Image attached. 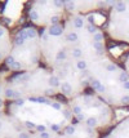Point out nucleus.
<instances>
[{
	"label": "nucleus",
	"instance_id": "f257e3e1",
	"mask_svg": "<svg viewBox=\"0 0 129 138\" xmlns=\"http://www.w3.org/2000/svg\"><path fill=\"white\" fill-rule=\"evenodd\" d=\"M26 39H28V36H27V30L26 28H23V30H21V31L17 34V36H16V45H23V43H25V40Z\"/></svg>",
	"mask_w": 129,
	"mask_h": 138
},
{
	"label": "nucleus",
	"instance_id": "f03ea898",
	"mask_svg": "<svg viewBox=\"0 0 129 138\" xmlns=\"http://www.w3.org/2000/svg\"><path fill=\"white\" fill-rule=\"evenodd\" d=\"M62 34H63V28H62V26H59V25L50 26V28L48 30V35H50V36H61Z\"/></svg>",
	"mask_w": 129,
	"mask_h": 138
},
{
	"label": "nucleus",
	"instance_id": "7ed1b4c3",
	"mask_svg": "<svg viewBox=\"0 0 129 138\" xmlns=\"http://www.w3.org/2000/svg\"><path fill=\"white\" fill-rule=\"evenodd\" d=\"M61 90H62V93L63 94H66V96H70L71 94V90H72V87H71V84L70 83H67V81H65V83H62L61 84Z\"/></svg>",
	"mask_w": 129,
	"mask_h": 138
},
{
	"label": "nucleus",
	"instance_id": "20e7f679",
	"mask_svg": "<svg viewBox=\"0 0 129 138\" xmlns=\"http://www.w3.org/2000/svg\"><path fill=\"white\" fill-rule=\"evenodd\" d=\"M5 96L8 98H14V99H18L21 97L19 92L18 90H13V89H6L5 90Z\"/></svg>",
	"mask_w": 129,
	"mask_h": 138
},
{
	"label": "nucleus",
	"instance_id": "39448f33",
	"mask_svg": "<svg viewBox=\"0 0 129 138\" xmlns=\"http://www.w3.org/2000/svg\"><path fill=\"white\" fill-rule=\"evenodd\" d=\"M85 124H87V127L88 128H96L97 127V124H98V119L97 118H94V116H90V118H88L87 119V121H85Z\"/></svg>",
	"mask_w": 129,
	"mask_h": 138
},
{
	"label": "nucleus",
	"instance_id": "423d86ee",
	"mask_svg": "<svg viewBox=\"0 0 129 138\" xmlns=\"http://www.w3.org/2000/svg\"><path fill=\"white\" fill-rule=\"evenodd\" d=\"M49 85L52 88H56V87H61V83H59V78L58 76H50V79L48 80Z\"/></svg>",
	"mask_w": 129,
	"mask_h": 138
},
{
	"label": "nucleus",
	"instance_id": "0eeeda50",
	"mask_svg": "<svg viewBox=\"0 0 129 138\" xmlns=\"http://www.w3.org/2000/svg\"><path fill=\"white\" fill-rule=\"evenodd\" d=\"M72 25L75 28H83V26H84V19L81 17H75L72 21Z\"/></svg>",
	"mask_w": 129,
	"mask_h": 138
},
{
	"label": "nucleus",
	"instance_id": "6e6552de",
	"mask_svg": "<svg viewBox=\"0 0 129 138\" xmlns=\"http://www.w3.org/2000/svg\"><path fill=\"white\" fill-rule=\"evenodd\" d=\"M114 5H115V10H116V12H119V13H124V12L127 10L125 4H124L123 1H116Z\"/></svg>",
	"mask_w": 129,
	"mask_h": 138
},
{
	"label": "nucleus",
	"instance_id": "1a4fd4ad",
	"mask_svg": "<svg viewBox=\"0 0 129 138\" xmlns=\"http://www.w3.org/2000/svg\"><path fill=\"white\" fill-rule=\"evenodd\" d=\"M66 39H67V41H70V43H76L78 39H79V35L76 32H70L69 35L66 36Z\"/></svg>",
	"mask_w": 129,
	"mask_h": 138
},
{
	"label": "nucleus",
	"instance_id": "9d476101",
	"mask_svg": "<svg viewBox=\"0 0 129 138\" xmlns=\"http://www.w3.org/2000/svg\"><path fill=\"white\" fill-rule=\"evenodd\" d=\"M119 81H120L121 84H124V83L129 81V74L125 72V71H121L120 75H119Z\"/></svg>",
	"mask_w": 129,
	"mask_h": 138
},
{
	"label": "nucleus",
	"instance_id": "9b49d317",
	"mask_svg": "<svg viewBox=\"0 0 129 138\" xmlns=\"http://www.w3.org/2000/svg\"><path fill=\"white\" fill-rule=\"evenodd\" d=\"M89 84H90V87H92L94 90H98V89H100V87L102 85L101 81H100V80H97V79H90Z\"/></svg>",
	"mask_w": 129,
	"mask_h": 138
},
{
	"label": "nucleus",
	"instance_id": "f8f14e48",
	"mask_svg": "<svg viewBox=\"0 0 129 138\" xmlns=\"http://www.w3.org/2000/svg\"><path fill=\"white\" fill-rule=\"evenodd\" d=\"M26 30H27V36H28V39H36V37H37V32L35 31V28L28 27V28H26Z\"/></svg>",
	"mask_w": 129,
	"mask_h": 138
},
{
	"label": "nucleus",
	"instance_id": "ddd939ff",
	"mask_svg": "<svg viewBox=\"0 0 129 138\" xmlns=\"http://www.w3.org/2000/svg\"><path fill=\"white\" fill-rule=\"evenodd\" d=\"M49 129H50V132H53V133H59L61 132V125L56 124V123H50V124H49Z\"/></svg>",
	"mask_w": 129,
	"mask_h": 138
},
{
	"label": "nucleus",
	"instance_id": "4468645a",
	"mask_svg": "<svg viewBox=\"0 0 129 138\" xmlns=\"http://www.w3.org/2000/svg\"><path fill=\"white\" fill-rule=\"evenodd\" d=\"M76 67H78V70L84 71V70H87V62H85L84 59H79L78 62H76Z\"/></svg>",
	"mask_w": 129,
	"mask_h": 138
},
{
	"label": "nucleus",
	"instance_id": "2eb2a0df",
	"mask_svg": "<svg viewBox=\"0 0 129 138\" xmlns=\"http://www.w3.org/2000/svg\"><path fill=\"white\" fill-rule=\"evenodd\" d=\"M71 54L74 58H81L83 57V50L80 48H74L72 52H71Z\"/></svg>",
	"mask_w": 129,
	"mask_h": 138
},
{
	"label": "nucleus",
	"instance_id": "dca6fc26",
	"mask_svg": "<svg viewBox=\"0 0 129 138\" xmlns=\"http://www.w3.org/2000/svg\"><path fill=\"white\" fill-rule=\"evenodd\" d=\"M103 40V34L102 32H97L93 35V43H102Z\"/></svg>",
	"mask_w": 129,
	"mask_h": 138
},
{
	"label": "nucleus",
	"instance_id": "f3484780",
	"mask_svg": "<svg viewBox=\"0 0 129 138\" xmlns=\"http://www.w3.org/2000/svg\"><path fill=\"white\" fill-rule=\"evenodd\" d=\"M93 48L97 50V53H98V54H102V53H103V44L102 43H93Z\"/></svg>",
	"mask_w": 129,
	"mask_h": 138
},
{
	"label": "nucleus",
	"instance_id": "a211bd4d",
	"mask_svg": "<svg viewBox=\"0 0 129 138\" xmlns=\"http://www.w3.org/2000/svg\"><path fill=\"white\" fill-rule=\"evenodd\" d=\"M56 59L57 61H65L66 59V52L65 50H58L56 54Z\"/></svg>",
	"mask_w": 129,
	"mask_h": 138
},
{
	"label": "nucleus",
	"instance_id": "6ab92c4d",
	"mask_svg": "<svg viewBox=\"0 0 129 138\" xmlns=\"http://www.w3.org/2000/svg\"><path fill=\"white\" fill-rule=\"evenodd\" d=\"M74 115H76V116H78V115L79 114H81L83 112V109H81V106H79V105H75V106H72V111H71Z\"/></svg>",
	"mask_w": 129,
	"mask_h": 138
},
{
	"label": "nucleus",
	"instance_id": "aec40b11",
	"mask_svg": "<svg viewBox=\"0 0 129 138\" xmlns=\"http://www.w3.org/2000/svg\"><path fill=\"white\" fill-rule=\"evenodd\" d=\"M106 70L110 71V72H115V71L118 70V66H116L115 63H109L107 66H106Z\"/></svg>",
	"mask_w": 129,
	"mask_h": 138
},
{
	"label": "nucleus",
	"instance_id": "412c9836",
	"mask_svg": "<svg viewBox=\"0 0 129 138\" xmlns=\"http://www.w3.org/2000/svg\"><path fill=\"white\" fill-rule=\"evenodd\" d=\"M14 62H16V59H14V57H12V56H9L8 58L5 59V63H6V66H9V67H12V66L14 65Z\"/></svg>",
	"mask_w": 129,
	"mask_h": 138
},
{
	"label": "nucleus",
	"instance_id": "4be33fe9",
	"mask_svg": "<svg viewBox=\"0 0 129 138\" xmlns=\"http://www.w3.org/2000/svg\"><path fill=\"white\" fill-rule=\"evenodd\" d=\"M36 130L39 133H44V132H48V129H47V127L45 125H43V124H37L36 125Z\"/></svg>",
	"mask_w": 129,
	"mask_h": 138
},
{
	"label": "nucleus",
	"instance_id": "5701e85b",
	"mask_svg": "<svg viewBox=\"0 0 129 138\" xmlns=\"http://www.w3.org/2000/svg\"><path fill=\"white\" fill-rule=\"evenodd\" d=\"M30 18H31L32 21H36L37 18H39V13H37L36 10H30Z\"/></svg>",
	"mask_w": 129,
	"mask_h": 138
},
{
	"label": "nucleus",
	"instance_id": "b1692460",
	"mask_svg": "<svg viewBox=\"0 0 129 138\" xmlns=\"http://www.w3.org/2000/svg\"><path fill=\"white\" fill-rule=\"evenodd\" d=\"M36 125L37 124H35V123H32V121H25V127L27 129H36Z\"/></svg>",
	"mask_w": 129,
	"mask_h": 138
},
{
	"label": "nucleus",
	"instance_id": "393cba45",
	"mask_svg": "<svg viewBox=\"0 0 129 138\" xmlns=\"http://www.w3.org/2000/svg\"><path fill=\"white\" fill-rule=\"evenodd\" d=\"M58 22H59V17H58V16H53V17L50 18V23H52V26H57V25H58Z\"/></svg>",
	"mask_w": 129,
	"mask_h": 138
},
{
	"label": "nucleus",
	"instance_id": "a878e982",
	"mask_svg": "<svg viewBox=\"0 0 129 138\" xmlns=\"http://www.w3.org/2000/svg\"><path fill=\"white\" fill-rule=\"evenodd\" d=\"M50 107H52V109H54V110H57V111H61V110H62V106H61L58 102H52Z\"/></svg>",
	"mask_w": 129,
	"mask_h": 138
},
{
	"label": "nucleus",
	"instance_id": "bb28decb",
	"mask_svg": "<svg viewBox=\"0 0 129 138\" xmlns=\"http://www.w3.org/2000/svg\"><path fill=\"white\" fill-rule=\"evenodd\" d=\"M88 32H90V34L94 35V34H97L98 31H97V28H96L93 25H89V26H88Z\"/></svg>",
	"mask_w": 129,
	"mask_h": 138
},
{
	"label": "nucleus",
	"instance_id": "cd10ccee",
	"mask_svg": "<svg viewBox=\"0 0 129 138\" xmlns=\"http://www.w3.org/2000/svg\"><path fill=\"white\" fill-rule=\"evenodd\" d=\"M14 105H16V106H23V105H25V99L18 98V99H16V101H14Z\"/></svg>",
	"mask_w": 129,
	"mask_h": 138
},
{
	"label": "nucleus",
	"instance_id": "c85d7f7f",
	"mask_svg": "<svg viewBox=\"0 0 129 138\" xmlns=\"http://www.w3.org/2000/svg\"><path fill=\"white\" fill-rule=\"evenodd\" d=\"M18 78L21 79V81H27V80L30 79V74H23V75L18 76Z\"/></svg>",
	"mask_w": 129,
	"mask_h": 138
},
{
	"label": "nucleus",
	"instance_id": "c756f323",
	"mask_svg": "<svg viewBox=\"0 0 129 138\" xmlns=\"http://www.w3.org/2000/svg\"><path fill=\"white\" fill-rule=\"evenodd\" d=\"M65 5H67V9L74 10V6H75V4H74L72 1H65Z\"/></svg>",
	"mask_w": 129,
	"mask_h": 138
},
{
	"label": "nucleus",
	"instance_id": "7c9ffc66",
	"mask_svg": "<svg viewBox=\"0 0 129 138\" xmlns=\"http://www.w3.org/2000/svg\"><path fill=\"white\" fill-rule=\"evenodd\" d=\"M10 68H13V70H19V68H21V63L18 62V61H16V62H14V65H13Z\"/></svg>",
	"mask_w": 129,
	"mask_h": 138
},
{
	"label": "nucleus",
	"instance_id": "2f4dec72",
	"mask_svg": "<svg viewBox=\"0 0 129 138\" xmlns=\"http://www.w3.org/2000/svg\"><path fill=\"white\" fill-rule=\"evenodd\" d=\"M76 120H78V121H81V120H85V115H84V114H83V112H81V114H79V115H78V116H76Z\"/></svg>",
	"mask_w": 129,
	"mask_h": 138
},
{
	"label": "nucleus",
	"instance_id": "473e14b6",
	"mask_svg": "<svg viewBox=\"0 0 129 138\" xmlns=\"http://www.w3.org/2000/svg\"><path fill=\"white\" fill-rule=\"evenodd\" d=\"M62 114H63L65 119H70L71 118V112L70 111H62Z\"/></svg>",
	"mask_w": 129,
	"mask_h": 138
},
{
	"label": "nucleus",
	"instance_id": "72a5a7b5",
	"mask_svg": "<svg viewBox=\"0 0 129 138\" xmlns=\"http://www.w3.org/2000/svg\"><path fill=\"white\" fill-rule=\"evenodd\" d=\"M121 102L123 103H129V96H124L123 98H121Z\"/></svg>",
	"mask_w": 129,
	"mask_h": 138
},
{
	"label": "nucleus",
	"instance_id": "f704fd0d",
	"mask_svg": "<svg viewBox=\"0 0 129 138\" xmlns=\"http://www.w3.org/2000/svg\"><path fill=\"white\" fill-rule=\"evenodd\" d=\"M56 6H62V5H65V1H54L53 3Z\"/></svg>",
	"mask_w": 129,
	"mask_h": 138
},
{
	"label": "nucleus",
	"instance_id": "c9c22d12",
	"mask_svg": "<svg viewBox=\"0 0 129 138\" xmlns=\"http://www.w3.org/2000/svg\"><path fill=\"white\" fill-rule=\"evenodd\" d=\"M123 89L124 90H129V81H127V83L123 84Z\"/></svg>",
	"mask_w": 129,
	"mask_h": 138
},
{
	"label": "nucleus",
	"instance_id": "e433bc0d",
	"mask_svg": "<svg viewBox=\"0 0 129 138\" xmlns=\"http://www.w3.org/2000/svg\"><path fill=\"white\" fill-rule=\"evenodd\" d=\"M47 94H54V89L53 88H49V89H47V92H45Z\"/></svg>",
	"mask_w": 129,
	"mask_h": 138
},
{
	"label": "nucleus",
	"instance_id": "4c0bfd02",
	"mask_svg": "<svg viewBox=\"0 0 129 138\" xmlns=\"http://www.w3.org/2000/svg\"><path fill=\"white\" fill-rule=\"evenodd\" d=\"M88 22H89L90 25H93V22H94V18H93V16H89V17H88Z\"/></svg>",
	"mask_w": 129,
	"mask_h": 138
},
{
	"label": "nucleus",
	"instance_id": "58836bf2",
	"mask_svg": "<svg viewBox=\"0 0 129 138\" xmlns=\"http://www.w3.org/2000/svg\"><path fill=\"white\" fill-rule=\"evenodd\" d=\"M105 90H106V87H105V85H101V87H100V89H98L97 92H100V93H103Z\"/></svg>",
	"mask_w": 129,
	"mask_h": 138
},
{
	"label": "nucleus",
	"instance_id": "ea45409f",
	"mask_svg": "<svg viewBox=\"0 0 129 138\" xmlns=\"http://www.w3.org/2000/svg\"><path fill=\"white\" fill-rule=\"evenodd\" d=\"M28 101L30 102H37V97H30Z\"/></svg>",
	"mask_w": 129,
	"mask_h": 138
},
{
	"label": "nucleus",
	"instance_id": "a19ab883",
	"mask_svg": "<svg viewBox=\"0 0 129 138\" xmlns=\"http://www.w3.org/2000/svg\"><path fill=\"white\" fill-rule=\"evenodd\" d=\"M44 34H45V28H41L40 31H39V35H40V36H44Z\"/></svg>",
	"mask_w": 129,
	"mask_h": 138
},
{
	"label": "nucleus",
	"instance_id": "79ce46f5",
	"mask_svg": "<svg viewBox=\"0 0 129 138\" xmlns=\"http://www.w3.org/2000/svg\"><path fill=\"white\" fill-rule=\"evenodd\" d=\"M3 35H4V30H3L1 27H0V37H1Z\"/></svg>",
	"mask_w": 129,
	"mask_h": 138
},
{
	"label": "nucleus",
	"instance_id": "37998d69",
	"mask_svg": "<svg viewBox=\"0 0 129 138\" xmlns=\"http://www.w3.org/2000/svg\"><path fill=\"white\" fill-rule=\"evenodd\" d=\"M89 99H90V97H85V103H89Z\"/></svg>",
	"mask_w": 129,
	"mask_h": 138
},
{
	"label": "nucleus",
	"instance_id": "c03bdc74",
	"mask_svg": "<svg viewBox=\"0 0 129 138\" xmlns=\"http://www.w3.org/2000/svg\"><path fill=\"white\" fill-rule=\"evenodd\" d=\"M1 107H3V99L0 98V109H1Z\"/></svg>",
	"mask_w": 129,
	"mask_h": 138
},
{
	"label": "nucleus",
	"instance_id": "a18cd8bd",
	"mask_svg": "<svg viewBox=\"0 0 129 138\" xmlns=\"http://www.w3.org/2000/svg\"><path fill=\"white\" fill-rule=\"evenodd\" d=\"M0 129H1V121H0Z\"/></svg>",
	"mask_w": 129,
	"mask_h": 138
},
{
	"label": "nucleus",
	"instance_id": "49530a36",
	"mask_svg": "<svg viewBox=\"0 0 129 138\" xmlns=\"http://www.w3.org/2000/svg\"><path fill=\"white\" fill-rule=\"evenodd\" d=\"M0 59H1V53H0Z\"/></svg>",
	"mask_w": 129,
	"mask_h": 138
},
{
	"label": "nucleus",
	"instance_id": "de8ad7c7",
	"mask_svg": "<svg viewBox=\"0 0 129 138\" xmlns=\"http://www.w3.org/2000/svg\"><path fill=\"white\" fill-rule=\"evenodd\" d=\"M0 115H1V114H0Z\"/></svg>",
	"mask_w": 129,
	"mask_h": 138
}]
</instances>
